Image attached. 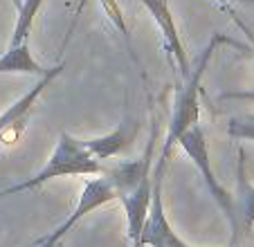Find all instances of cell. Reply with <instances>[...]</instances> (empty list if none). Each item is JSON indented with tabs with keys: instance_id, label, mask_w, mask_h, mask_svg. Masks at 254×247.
<instances>
[{
	"instance_id": "obj_6",
	"label": "cell",
	"mask_w": 254,
	"mask_h": 247,
	"mask_svg": "<svg viewBox=\"0 0 254 247\" xmlns=\"http://www.w3.org/2000/svg\"><path fill=\"white\" fill-rule=\"evenodd\" d=\"M139 2L146 7V11H149L151 18L158 25L167 54L178 63V70L183 72V79H187V76L191 74L187 48H185L183 36H180V32H178V27H176V18H173V14H171L169 0H139Z\"/></svg>"
},
{
	"instance_id": "obj_8",
	"label": "cell",
	"mask_w": 254,
	"mask_h": 247,
	"mask_svg": "<svg viewBox=\"0 0 254 247\" xmlns=\"http://www.w3.org/2000/svg\"><path fill=\"white\" fill-rule=\"evenodd\" d=\"M50 67H43L32 57L29 43L7 45V50L0 57V74H29V76H43Z\"/></svg>"
},
{
	"instance_id": "obj_1",
	"label": "cell",
	"mask_w": 254,
	"mask_h": 247,
	"mask_svg": "<svg viewBox=\"0 0 254 247\" xmlns=\"http://www.w3.org/2000/svg\"><path fill=\"white\" fill-rule=\"evenodd\" d=\"M221 45H234V48L248 52L245 45L227 38L225 34H214V36L209 38V43L205 45V50H202L200 57H198V65L193 67L187 79H183V86L178 88V92H176L173 113H171V119H169V130H167V137H164V148H162V153H160V157L155 160L158 164L167 167L169 157H171V153H173V146L178 144L180 135L187 133L191 126L200 124V99H198V95H200V83H202L207 65H209V59L214 57V52L221 48Z\"/></svg>"
},
{
	"instance_id": "obj_16",
	"label": "cell",
	"mask_w": 254,
	"mask_h": 247,
	"mask_svg": "<svg viewBox=\"0 0 254 247\" xmlns=\"http://www.w3.org/2000/svg\"><path fill=\"white\" fill-rule=\"evenodd\" d=\"M245 117H248V119H252V122H254V115H245Z\"/></svg>"
},
{
	"instance_id": "obj_2",
	"label": "cell",
	"mask_w": 254,
	"mask_h": 247,
	"mask_svg": "<svg viewBox=\"0 0 254 247\" xmlns=\"http://www.w3.org/2000/svg\"><path fill=\"white\" fill-rule=\"evenodd\" d=\"M101 171H104V164L88 153L83 139H77L74 135L63 130L59 135V142L54 146L50 160L45 162V167L36 176L27 178V180L16 182V185L7 186V189H0V198L39 189V186L48 185V182L63 178V176H101Z\"/></svg>"
},
{
	"instance_id": "obj_11",
	"label": "cell",
	"mask_w": 254,
	"mask_h": 247,
	"mask_svg": "<svg viewBox=\"0 0 254 247\" xmlns=\"http://www.w3.org/2000/svg\"><path fill=\"white\" fill-rule=\"evenodd\" d=\"M227 135L234 139H250V142H254V122L248 117H232L227 122Z\"/></svg>"
},
{
	"instance_id": "obj_15",
	"label": "cell",
	"mask_w": 254,
	"mask_h": 247,
	"mask_svg": "<svg viewBox=\"0 0 254 247\" xmlns=\"http://www.w3.org/2000/svg\"><path fill=\"white\" fill-rule=\"evenodd\" d=\"M221 5H254V0H218Z\"/></svg>"
},
{
	"instance_id": "obj_12",
	"label": "cell",
	"mask_w": 254,
	"mask_h": 247,
	"mask_svg": "<svg viewBox=\"0 0 254 247\" xmlns=\"http://www.w3.org/2000/svg\"><path fill=\"white\" fill-rule=\"evenodd\" d=\"M223 9H225V11H227V14H230V16H232V20H234V23H236V25H239V27H241V32H243V34H245V36H248L250 45H252V48H250V50H252V54H254V29H250V27H248V25H245V23H243V20H241V18H239V16H236V14H234V11H232V7H230V5H223Z\"/></svg>"
},
{
	"instance_id": "obj_10",
	"label": "cell",
	"mask_w": 254,
	"mask_h": 247,
	"mask_svg": "<svg viewBox=\"0 0 254 247\" xmlns=\"http://www.w3.org/2000/svg\"><path fill=\"white\" fill-rule=\"evenodd\" d=\"M99 5H101V9L106 11V16H108V20H111L113 25H115L117 29L122 32V36L126 38L130 43V29H128V25H126V18H124V11H122V7H120V2L117 0H99Z\"/></svg>"
},
{
	"instance_id": "obj_3",
	"label": "cell",
	"mask_w": 254,
	"mask_h": 247,
	"mask_svg": "<svg viewBox=\"0 0 254 247\" xmlns=\"http://www.w3.org/2000/svg\"><path fill=\"white\" fill-rule=\"evenodd\" d=\"M180 148L187 153V157L193 162V167L198 169L200 178L205 180L207 189H209L211 198L216 200V204L223 209L225 218L230 220V227H232V245L239 241V218H236V202H234V195L225 189V186L218 182V178L214 176V169H211V162H209V144H207V135L205 128L200 124L191 126L187 133L180 135L178 139Z\"/></svg>"
},
{
	"instance_id": "obj_4",
	"label": "cell",
	"mask_w": 254,
	"mask_h": 247,
	"mask_svg": "<svg viewBox=\"0 0 254 247\" xmlns=\"http://www.w3.org/2000/svg\"><path fill=\"white\" fill-rule=\"evenodd\" d=\"M113 200H117L115 189H113V185L106 180L104 176L88 180L86 186H83V193L79 195L77 209L72 211V214L67 216V218L63 220V223L59 225L54 232H50L45 238H41V241L36 243L34 247H57L59 243L67 236V232H72V229L77 227V225L81 223L88 214H92L95 209H99V207H104V204L113 202Z\"/></svg>"
},
{
	"instance_id": "obj_7",
	"label": "cell",
	"mask_w": 254,
	"mask_h": 247,
	"mask_svg": "<svg viewBox=\"0 0 254 247\" xmlns=\"http://www.w3.org/2000/svg\"><path fill=\"white\" fill-rule=\"evenodd\" d=\"M135 135H137V124L135 122H122L113 133L101 135L95 139H83L88 153L95 160H108V157H117L120 153H124L126 148L133 144Z\"/></svg>"
},
{
	"instance_id": "obj_5",
	"label": "cell",
	"mask_w": 254,
	"mask_h": 247,
	"mask_svg": "<svg viewBox=\"0 0 254 247\" xmlns=\"http://www.w3.org/2000/svg\"><path fill=\"white\" fill-rule=\"evenodd\" d=\"M155 142H158V119L153 117V124H151V137H149V144H146V151H144L142 157L137 160H122V162H115L113 167L101 171V176L113 185L115 189V195L117 200L126 198L130 195L144 180L151 178V171H153V148H155Z\"/></svg>"
},
{
	"instance_id": "obj_13",
	"label": "cell",
	"mask_w": 254,
	"mask_h": 247,
	"mask_svg": "<svg viewBox=\"0 0 254 247\" xmlns=\"http://www.w3.org/2000/svg\"><path fill=\"white\" fill-rule=\"evenodd\" d=\"M221 99H248V101H254V90H234V92H223Z\"/></svg>"
},
{
	"instance_id": "obj_14",
	"label": "cell",
	"mask_w": 254,
	"mask_h": 247,
	"mask_svg": "<svg viewBox=\"0 0 254 247\" xmlns=\"http://www.w3.org/2000/svg\"><path fill=\"white\" fill-rule=\"evenodd\" d=\"M164 247H189V245L171 229V232H169V236H167V241H164Z\"/></svg>"
},
{
	"instance_id": "obj_9",
	"label": "cell",
	"mask_w": 254,
	"mask_h": 247,
	"mask_svg": "<svg viewBox=\"0 0 254 247\" xmlns=\"http://www.w3.org/2000/svg\"><path fill=\"white\" fill-rule=\"evenodd\" d=\"M236 209L241 211L243 227H254V185L245 176V153L239 148V180H236Z\"/></svg>"
}]
</instances>
